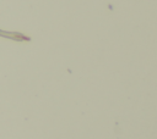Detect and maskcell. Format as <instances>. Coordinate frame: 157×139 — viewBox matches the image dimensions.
Returning a JSON list of instances; mask_svg holds the SVG:
<instances>
[{"instance_id": "obj_1", "label": "cell", "mask_w": 157, "mask_h": 139, "mask_svg": "<svg viewBox=\"0 0 157 139\" xmlns=\"http://www.w3.org/2000/svg\"><path fill=\"white\" fill-rule=\"evenodd\" d=\"M0 37H4V38H7V39H12V40H16V41H28L31 40L29 37L22 34V33H18V32H6V30H0Z\"/></svg>"}]
</instances>
